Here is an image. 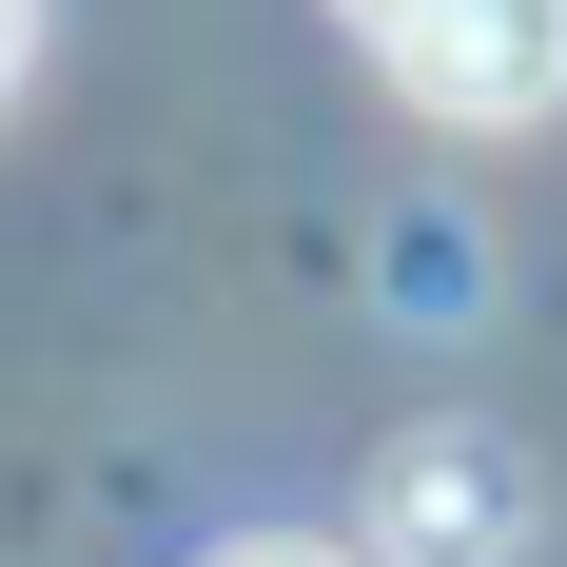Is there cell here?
Listing matches in <instances>:
<instances>
[{
    "label": "cell",
    "mask_w": 567,
    "mask_h": 567,
    "mask_svg": "<svg viewBox=\"0 0 567 567\" xmlns=\"http://www.w3.org/2000/svg\"><path fill=\"white\" fill-rule=\"evenodd\" d=\"M352 40L392 59V99L470 117V137L567 99V0H352Z\"/></svg>",
    "instance_id": "cell-1"
},
{
    "label": "cell",
    "mask_w": 567,
    "mask_h": 567,
    "mask_svg": "<svg viewBox=\"0 0 567 567\" xmlns=\"http://www.w3.org/2000/svg\"><path fill=\"white\" fill-rule=\"evenodd\" d=\"M216 567H352V548H216Z\"/></svg>",
    "instance_id": "cell-4"
},
{
    "label": "cell",
    "mask_w": 567,
    "mask_h": 567,
    "mask_svg": "<svg viewBox=\"0 0 567 567\" xmlns=\"http://www.w3.org/2000/svg\"><path fill=\"white\" fill-rule=\"evenodd\" d=\"M20 59H40V0H0V99H20Z\"/></svg>",
    "instance_id": "cell-3"
},
{
    "label": "cell",
    "mask_w": 567,
    "mask_h": 567,
    "mask_svg": "<svg viewBox=\"0 0 567 567\" xmlns=\"http://www.w3.org/2000/svg\"><path fill=\"white\" fill-rule=\"evenodd\" d=\"M411 528H431V548H489V528H509V489H489V451H411Z\"/></svg>",
    "instance_id": "cell-2"
}]
</instances>
